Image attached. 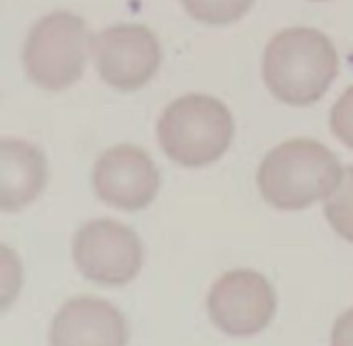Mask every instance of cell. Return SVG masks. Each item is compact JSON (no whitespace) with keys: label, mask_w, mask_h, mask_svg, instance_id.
Segmentation results:
<instances>
[{"label":"cell","mask_w":353,"mask_h":346,"mask_svg":"<svg viewBox=\"0 0 353 346\" xmlns=\"http://www.w3.org/2000/svg\"><path fill=\"white\" fill-rule=\"evenodd\" d=\"M48 185V159L34 143L5 138L0 145V209L21 212L34 204Z\"/></svg>","instance_id":"cell-10"},{"label":"cell","mask_w":353,"mask_h":346,"mask_svg":"<svg viewBox=\"0 0 353 346\" xmlns=\"http://www.w3.org/2000/svg\"><path fill=\"white\" fill-rule=\"evenodd\" d=\"M263 83L282 105L311 107L323 100L339 72L334 43L311 26L282 29L263 50Z\"/></svg>","instance_id":"cell-1"},{"label":"cell","mask_w":353,"mask_h":346,"mask_svg":"<svg viewBox=\"0 0 353 346\" xmlns=\"http://www.w3.org/2000/svg\"><path fill=\"white\" fill-rule=\"evenodd\" d=\"M126 318L100 296H74L59 306L50 323V346H126Z\"/></svg>","instance_id":"cell-9"},{"label":"cell","mask_w":353,"mask_h":346,"mask_svg":"<svg viewBox=\"0 0 353 346\" xmlns=\"http://www.w3.org/2000/svg\"><path fill=\"white\" fill-rule=\"evenodd\" d=\"M93 55V34L88 24L74 12H50L31 26L24 41L26 77L38 88L59 93L83 77Z\"/></svg>","instance_id":"cell-4"},{"label":"cell","mask_w":353,"mask_h":346,"mask_svg":"<svg viewBox=\"0 0 353 346\" xmlns=\"http://www.w3.org/2000/svg\"><path fill=\"white\" fill-rule=\"evenodd\" d=\"M330 131L336 140L353 150V85L339 95V100L330 110Z\"/></svg>","instance_id":"cell-14"},{"label":"cell","mask_w":353,"mask_h":346,"mask_svg":"<svg viewBox=\"0 0 353 346\" xmlns=\"http://www.w3.org/2000/svg\"><path fill=\"white\" fill-rule=\"evenodd\" d=\"M194 21L209 26H228L240 21L252 10L254 0H181Z\"/></svg>","instance_id":"cell-12"},{"label":"cell","mask_w":353,"mask_h":346,"mask_svg":"<svg viewBox=\"0 0 353 346\" xmlns=\"http://www.w3.org/2000/svg\"><path fill=\"white\" fill-rule=\"evenodd\" d=\"M323 209L330 228L353 245V166L344 169L334 192L323 202Z\"/></svg>","instance_id":"cell-11"},{"label":"cell","mask_w":353,"mask_h":346,"mask_svg":"<svg viewBox=\"0 0 353 346\" xmlns=\"http://www.w3.org/2000/svg\"><path fill=\"white\" fill-rule=\"evenodd\" d=\"M24 287V263L12 247L0 250V308L5 313L14 306Z\"/></svg>","instance_id":"cell-13"},{"label":"cell","mask_w":353,"mask_h":346,"mask_svg":"<svg viewBox=\"0 0 353 346\" xmlns=\"http://www.w3.org/2000/svg\"><path fill=\"white\" fill-rule=\"evenodd\" d=\"M330 346H353V308L344 311L334 320L330 332Z\"/></svg>","instance_id":"cell-15"},{"label":"cell","mask_w":353,"mask_h":346,"mask_svg":"<svg viewBox=\"0 0 353 346\" xmlns=\"http://www.w3.org/2000/svg\"><path fill=\"white\" fill-rule=\"evenodd\" d=\"M161 173L143 147L130 143L114 145L97 156L93 190L107 207L119 212H140L157 199Z\"/></svg>","instance_id":"cell-8"},{"label":"cell","mask_w":353,"mask_h":346,"mask_svg":"<svg viewBox=\"0 0 353 346\" xmlns=\"http://www.w3.org/2000/svg\"><path fill=\"white\" fill-rule=\"evenodd\" d=\"M206 311L216 329L228 337H254L273 323L278 296L263 273L237 268L228 270L211 285Z\"/></svg>","instance_id":"cell-6"},{"label":"cell","mask_w":353,"mask_h":346,"mask_svg":"<svg viewBox=\"0 0 353 346\" xmlns=\"http://www.w3.org/2000/svg\"><path fill=\"white\" fill-rule=\"evenodd\" d=\"M97 77L121 93L140 90L161 67L159 39L143 24H117L93 36Z\"/></svg>","instance_id":"cell-7"},{"label":"cell","mask_w":353,"mask_h":346,"mask_svg":"<svg viewBox=\"0 0 353 346\" xmlns=\"http://www.w3.org/2000/svg\"><path fill=\"white\" fill-rule=\"evenodd\" d=\"M235 138V119L225 102L214 95L190 93L159 114L157 140L171 161L185 169H202L219 161Z\"/></svg>","instance_id":"cell-3"},{"label":"cell","mask_w":353,"mask_h":346,"mask_svg":"<svg viewBox=\"0 0 353 346\" xmlns=\"http://www.w3.org/2000/svg\"><path fill=\"white\" fill-rule=\"evenodd\" d=\"M72 256L85 280L105 287L133 283L145 261L140 237L114 218H95L81 225L72 242Z\"/></svg>","instance_id":"cell-5"},{"label":"cell","mask_w":353,"mask_h":346,"mask_svg":"<svg viewBox=\"0 0 353 346\" xmlns=\"http://www.w3.org/2000/svg\"><path fill=\"white\" fill-rule=\"evenodd\" d=\"M344 166L327 145L294 138L275 145L256 173L259 192L273 209L301 212L334 192Z\"/></svg>","instance_id":"cell-2"},{"label":"cell","mask_w":353,"mask_h":346,"mask_svg":"<svg viewBox=\"0 0 353 346\" xmlns=\"http://www.w3.org/2000/svg\"><path fill=\"white\" fill-rule=\"evenodd\" d=\"M313 3H323V0H313Z\"/></svg>","instance_id":"cell-16"}]
</instances>
